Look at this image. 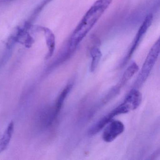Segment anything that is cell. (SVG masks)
Listing matches in <instances>:
<instances>
[{"label":"cell","instance_id":"4","mask_svg":"<svg viewBox=\"0 0 160 160\" xmlns=\"http://www.w3.org/2000/svg\"><path fill=\"white\" fill-rule=\"evenodd\" d=\"M103 132V140L106 142L109 143L115 140L124 131V124L120 121H111L108 123Z\"/></svg>","mask_w":160,"mask_h":160},{"label":"cell","instance_id":"1","mask_svg":"<svg viewBox=\"0 0 160 160\" xmlns=\"http://www.w3.org/2000/svg\"><path fill=\"white\" fill-rule=\"evenodd\" d=\"M113 0H97L85 14L72 33L67 44L74 53L77 48Z\"/></svg>","mask_w":160,"mask_h":160},{"label":"cell","instance_id":"2","mask_svg":"<svg viewBox=\"0 0 160 160\" xmlns=\"http://www.w3.org/2000/svg\"><path fill=\"white\" fill-rule=\"evenodd\" d=\"M160 51V42L159 39L152 46L146 58L136 80L135 88H139L146 82L159 57Z\"/></svg>","mask_w":160,"mask_h":160},{"label":"cell","instance_id":"9","mask_svg":"<svg viewBox=\"0 0 160 160\" xmlns=\"http://www.w3.org/2000/svg\"><path fill=\"white\" fill-rule=\"evenodd\" d=\"M138 70H139V67L138 64L134 62H132L131 65L127 68V69L124 72L118 87L120 88L123 85H125L126 83L128 82V80H130L132 77L137 72Z\"/></svg>","mask_w":160,"mask_h":160},{"label":"cell","instance_id":"7","mask_svg":"<svg viewBox=\"0 0 160 160\" xmlns=\"http://www.w3.org/2000/svg\"><path fill=\"white\" fill-rule=\"evenodd\" d=\"M142 99L141 92L136 88L133 89L126 95L123 102L129 105L131 110H135L140 105Z\"/></svg>","mask_w":160,"mask_h":160},{"label":"cell","instance_id":"8","mask_svg":"<svg viewBox=\"0 0 160 160\" xmlns=\"http://www.w3.org/2000/svg\"><path fill=\"white\" fill-rule=\"evenodd\" d=\"M72 87L73 85L72 84L67 85V86L63 89V90L62 91L61 93L59 96L57 100L56 107H55V111H54V117L55 118L58 115L62 107V105L64 103V101H65V99L68 96L69 93H70L71 91L72 90Z\"/></svg>","mask_w":160,"mask_h":160},{"label":"cell","instance_id":"13","mask_svg":"<svg viewBox=\"0 0 160 160\" xmlns=\"http://www.w3.org/2000/svg\"><path fill=\"white\" fill-rule=\"evenodd\" d=\"M15 0H0V4L9 3L12 2L14 1Z\"/></svg>","mask_w":160,"mask_h":160},{"label":"cell","instance_id":"11","mask_svg":"<svg viewBox=\"0 0 160 160\" xmlns=\"http://www.w3.org/2000/svg\"><path fill=\"white\" fill-rule=\"evenodd\" d=\"M13 131V123L12 122H11L9 124L7 130H6L3 138L1 140V143H0V148H5V147L7 146V144L9 143V141L11 139L12 137V133Z\"/></svg>","mask_w":160,"mask_h":160},{"label":"cell","instance_id":"10","mask_svg":"<svg viewBox=\"0 0 160 160\" xmlns=\"http://www.w3.org/2000/svg\"><path fill=\"white\" fill-rule=\"evenodd\" d=\"M90 55L92 58L90 72H93L99 64L100 60L102 58V53L98 47L94 46L91 49Z\"/></svg>","mask_w":160,"mask_h":160},{"label":"cell","instance_id":"6","mask_svg":"<svg viewBox=\"0 0 160 160\" xmlns=\"http://www.w3.org/2000/svg\"><path fill=\"white\" fill-rule=\"evenodd\" d=\"M114 109L107 115L101 118L97 122H95L88 130V133L89 135L93 136L99 133L105 126H106L111 121L114 117L117 116Z\"/></svg>","mask_w":160,"mask_h":160},{"label":"cell","instance_id":"12","mask_svg":"<svg viewBox=\"0 0 160 160\" xmlns=\"http://www.w3.org/2000/svg\"><path fill=\"white\" fill-rule=\"evenodd\" d=\"M52 1V0H43V1L42 2L36 7L34 12L32 13L31 16L30 17L29 19L27 22H28L30 24H32V22L37 18V17L42 12L43 9L44 8L45 6L47 5L49 2H50Z\"/></svg>","mask_w":160,"mask_h":160},{"label":"cell","instance_id":"3","mask_svg":"<svg viewBox=\"0 0 160 160\" xmlns=\"http://www.w3.org/2000/svg\"><path fill=\"white\" fill-rule=\"evenodd\" d=\"M153 20V15L152 13L148 14L145 18L142 23V25L140 26L138 29V32L135 37L134 40L132 43V46L129 49L127 55L123 58V60L122 61L119 67L122 68L124 67L130 60L133 54L136 50L138 46L140 43V41L142 40V38L146 34L148 29L151 26Z\"/></svg>","mask_w":160,"mask_h":160},{"label":"cell","instance_id":"5","mask_svg":"<svg viewBox=\"0 0 160 160\" xmlns=\"http://www.w3.org/2000/svg\"><path fill=\"white\" fill-rule=\"evenodd\" d=\"M34 30L37 31H41L43 32L45 37L47 45L48 48V52L46 58L48 59L52 57L54 54L56 47V38L53 32L48 28L45 27H37L35 28Z\"/></svg>","mask_w":160,"mask_h":160}]
</instances>
